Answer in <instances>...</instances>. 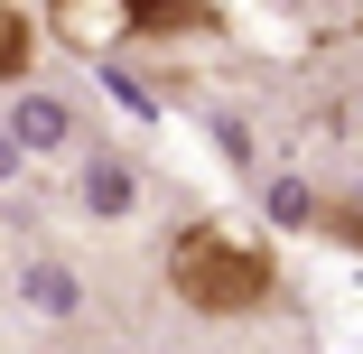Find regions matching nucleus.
Segmentation results:
<instances>
[{
    "instance_id": "nucleus-2",
    "label": "nucleus",
    "mask_w": 363,
    "mask_h": 354,
    "mask_svg": "<svg viewBox=\"0 0 363 354\" xmlns=\"http://www.w3.org/2000/svg\"><path fill=\"white\" fill-rule=\"evenodd\" d=\"M224 38L214 0H56V38L75 47H121V38Z\"/></svg>"
},
{
    "instance_id": "nucleus-3",
    "label": "nucleus",
    "mask_w": 363,
    "mask_h": 354,
    "mask_svg": "<svg viewBox=\"0 0 363 354\" xmlns=\"http://www.w3.org/2000/svg\"><path fill=\"white\" fill-rule=\"evenodd\" d=\"M28 56H38V19L0 10V75H28Z\"/></svg>"
},
{
    "instance_id": "nucleus-1",
    "label": "nucleus",
    "mask_w": 363,
    "mask_h": 354,
    "mask_svg": "<svg viewBox=\"0 0 363 354\" xmlns=\"http://www.w3.org/2000/svg\"><path fill=\"white\" fill-rule=\"evenodd\" d=\"M168 289L196 317H261L279 299V261H270V243H242L224 224H186L168 243Z\"/></svg>"
}]
</instances>
